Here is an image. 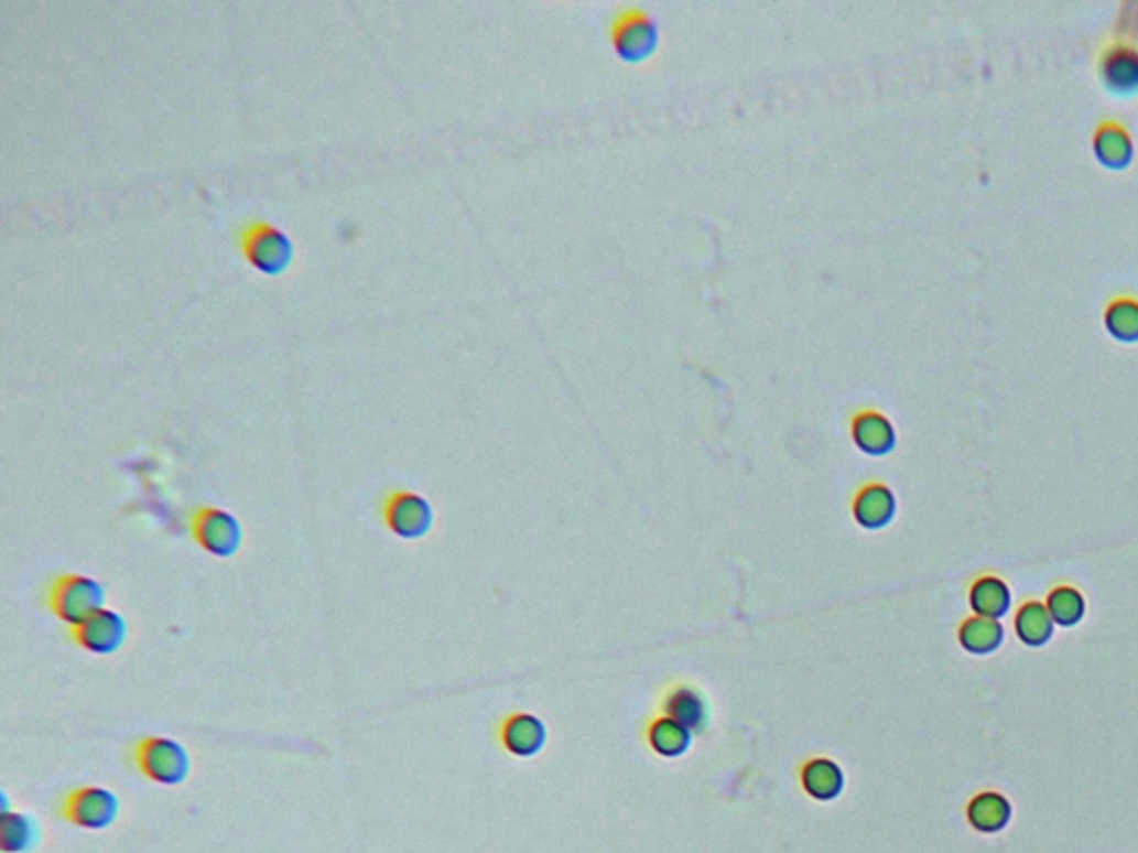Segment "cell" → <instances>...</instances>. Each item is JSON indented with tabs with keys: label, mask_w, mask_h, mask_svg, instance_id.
I'll use <instances>...</instances> for the list:
<instances>
[{
	"label": "cell",
	"mask_w": 1138,
	"mask_h": 853,
	"mask_svg": "<svg viewBox=\"0 0 1138 853\" xmlns=\"http://www.w3.org/2000/svg\"><path fill=\"white\" fill-rule=\"evenodd\" d=\"M130 758L134 769L150 782L163 787H178L189 778V752L174 738L148 736L132 745Z\"/></svg>",
	"instance_id": "cell-3"
},
{
	"label": "cell",
	"mask_w": 1138,
	"mask_h": 853,
	"mask_svg": "<svg viewBox=\"0 0 1138 853\" xmlns=\"http://www.w3.org/2000/svg\"><path fill=\"white\" fill-rule=\"evenodd\" d=\"M969 607L974 616L1000 620L1005 614H1009L1011 592L998 576H980L969 587Z\"/></svg>",
	"instance_id": "cell-13"
},
{
	"label": "cell",
	"mask_w": 1138,
	"mask_h": 853,
	"mask_svg": "<svg viewBox=\"0 0 1138 853\" xmlns=\"http://www.w3.org/2000/svg\"><path fill=\"white\" fill-rule=\"evenodd\" d=\"M1107 330L1120 341H1138V301L1116 299L1105 312Z\"/></svg>",
	"instance_id": "cell-23"
},
{
	"label": "cell",
	"mask_w": 1138,
	"mask_h": 853,
	"mask_svg": "<svg viewBox=\"0 0 1138 853\" xmlns=\"http://www.w3.org/2000/svg\"><path fill=\"white\" fill-rule=\"evenodd\" d=\"M548 732L541 719L532 714H514L500 727V743L510 754L519 758H530L539 754L545 745Z\"/></svg>",
	"instance_id": "cell-12"
},
{
	"label": "cell",
	"mask_w": 1138,
	"mask_h": 853,
	"mask_svg": "<svg viewBox=\"0 0 1138 853\" xmlns=\"http://www.w3.org/2000/svg\"><path fill=\"white\" fill-rule=\"evenodd\" d=\"M236 242L242 258L268 276L283 273L294 258L290 236L265 218H247L236 231Z\"/></svg>",
	"instance_id": "cell-1"
},
{
	"label": "cell",
	"mask_w": 1138,
	"mask_h": 853,
	"mask_svg": "<svg viewBox=\"0 0 1138 853\" xmlns=\"http://www.w3.org/2000/svg\"><path fill=\"white\" fill-rule=\"evenodd\" d=\"M58 813L65 822L87 829V831H102L111 827L120 816V798L96 785H80L69 789L58 805Z\"/></svg>",
	"instance_id": "cell-5"
},
{
	"label": "cell",
	"mask_w": 1138,
	"mask_h": 853,
	"mask_svg": "<svg viewBox=\"0 0 1138 853\" xmlns=\"http://www.w3.org/2000/svg\"><path fill=\"white\" fill-rule=\"evenodd\" d=\"M1103 83L1114 91H1131L1138 87V52L1129 45H1116L1105 52L1101 63Z\"/></svg>",
	"instance_id": "cell-15"
},
{
	"label": "cell",
	"mask_w": 1138,
	"mask_h": 853,
	"mask_svg": "<svg viewBox=\"0 0 1138 853\" xmlns=\"http://www.w3.org/2000/svg\"><path fill=\"white\" fill-rule=\"evenodd\" d=\"M1005 640V629L998 620L972 616L958 627V643L972 656H989Z\"/></svg>",
	"instance_id": "cell-17"
},
{
	"label": "cell",
	"mask_w": 1138,
	"mask_h": 853,
	"mask_svg": "<svg viewBox=\"0 0 1138 853\" xmlns=\"http://www.w3.org/2000/svg\"><path fill=\"white\" fill-rule=\"evenodd\" d=\"M1045 607H1048L1054 625H1059V627H1076L1085 618V612H1087L1085 596L1072 585L1054 587L1048 594Z\"/></svg>",
	"instance_id": "cell-22"
},
{
	"label": "cell",
	"mask_w": 1138,
	"mask_h": 853,
	"mask_svg": "<svg viewBox=\"0 0 1138 853\" xmlns=\"http://www.w3.org/2000/svg\"><path fill=\"white\" fill-rule=\"evenodd\" d=\"M3 813H0V851L3 853H32L41 844V824L34 816L12 811L8 807V793H3Z\"/></svg>",
	"instance_id": "cell-11"
},
{
	"label": "cell",
	"mask_w": 1138,
	"mask_h": 853,
	"mask_svg": "<svg viewBox=\"0 0 1138 853\" xmlns=\"http://www.w3.org/2000/svg\"><path fill=\"white\" fill-rule=\"evenodd\" d=\"M609 41L625 61H643L659 45L654 17L641 6H622L609 21Z\"/></svg>",
	"instance_id": "cell-4"
},
{
	"label": "cell",
	"mask_w": 1138,
	"mask_h": 853,
	"mask_svg": "<svg viewBox=\"0 0 1138 853\" xmlns=\"http://www.w3.org/2000/svg\"><path fill=\"white\" fill-rule=\"evenodd\" d=\"M1094 150L1101 163L1123 168L1131 159V138L1118 122H1103L1094 138Z\"/></svg>",
	"instance_id": "cell-20"
},
{
	"label": "cell",
	"mask_w": 1138,
	"mask_h": 853,
	"mask_svg": "<svg viewBox=\"0 0 1138 853\" xmlns=\"http://www.w3.org/2000/svg\"><path fill=\"white\" fill-rule=\"evenodd\" d=\"M705 714H707V706H705V700L701 698L698 691L690 689V687H681V689H674L668 700H665V716L676 721L679 725L687 727L690 732L694 730H701L703 723H705Z\"/></svg>",
	"instance_id": "cell-19"
},
{
	"label": "cell",
	"mask_w": 1138,
	"mask_h": 853,
	"mask_svg": "<svg viewBox=\"0 0 1138 853\" xmlns=\"http://www.w3.org/2000/svg\"><path fill=\"white\" fill-rule=\"evenodd\" d=\"M648 738H650L652 749H654L659 756H665V758H679V756H683V754L690 749L692 732H690L687 727L679 725L676 721H672V719L663 716V719H657V721L650 725Z\"/></svg>",
	"instance_id": "cell-21"
},
{
	"label": "cell",
	"mask_w": 1138,
	"mask_h": 853,
	"mask_svg": "<svg viewBox=\"0 0 1138 853\" xmlns=\"http://www.w3.org/2000/svg\"><path fill=\"white\" fill-rule=\"evenodd\" d=\"M105 587L85 574H58L45 590V605L67 627L80 625L105 609Z\"/></svg>",
	"instance_id": "cell-2"
},
{
	"label": "cell",
	"mask_w": 1138,
	"mask_h": 853,
	"mask_svg": "<svg viewBox=\"0 0 1138 853\" xmlns=\"http://www.w3.org/2000/svg\"><path fill=\"white\" fill-rule=\"evenodd\" d=\"M381 518L386 527L403 540H421L434 527V509L430 500L410 489H394L386 494Z\"/></svg>",
	"instance_id": "cell-7"
},
{
	"label": "cell",
	"mask_w": 1138,
	"mask_h": 853,
	"mask_svg": "<svg viewBox=\"0 0 1138 853\" xmlns=\"http://www.w3.org/2000/svg\"><path fill=\"white\" fill-rule=\"evenodd\" d=\"M192 540L214 558H231L242 544V525L227 509L203 505L189 514Z\"/></svg>",
	"instance_id": "cell-6"
},
{
	"label": "cell",
	"mask_w": 1138,
	"mask_h": 853,
	"mask_svg": "<svg viewBox=\"0 0 1138 853\" xmlns=\"http://www.w3.org/2000/svg\"><path fill=\"white\" fill-rule=\"evenodd\" d=\"M967 818L976 831L996 833L1009 822L1011 805L1005 796L996 791H983L974 796L967 805Z\"/></svg>",
	"instance_id": "cell-18"
},
{
	"label": "cell",
	"mask_w": 1138,
	"mask_h": 853,
	"mask_svg": "<svg viewBox=\"0 0 1138 853\" xmlns=\"http://www.w3.org/2000/svg\"><path fill=\"white\" fill-rule=\"evenodd\" d=\"M852 514L860 527L882 529L897 514V496L885 483H867L856 492Z\"/></svg>",
	"instance_id": "cell-10"
},
{
	"label": "cell",
	"mask_w": 1138,
	"mask_h": 853,
	"mask_svg": "<svg viewBox=\"0 0 1138 853\" xmlns=\"http://www.w3.org/2000/svg\"><path fill=\"white\" fill-rule=\"evenodd\" d=\"M1015 631L1026 647H1045L1054 636V620L1043 603L1030 601L1019 607Z\"/></svg>",
	"instance_id": "cell-16"
},
{
	"label": "cell",
	"mask_w": 1138,
	"mask_h": 853,
	"mask_svg": "<svg viewBox=\"0 0 1138 853\" xmlns=\"http://www.w3.org/2000/svg\"><path fill=\"white\" fill-rule=\"evenodd\" d=\"M849 434L858 450L869 456L890 454L897 445V430L892 420L874 407H860L849 420Z\"/></svg>",
	"instance_id": "cell-9"
},
{
	"label": "cell",
	"mask_w": 1138,
	"mask_h": 853,
	"mask_svg": "<svg viewBox=\"0 0 1138 853\" xmlns=\"http://www.w3.org/2000/svg\"><path fill=\"white\" fill-rule=\"evenodd\" d=\"M67 634L80 649L94 656H111L128 640V623L118 612L100 609L80 625L69 627Z\"/></svg>",
	"instance_id": "cell-8"
},
{
	"label": "cell",
	"mask_w": 1138,
	"mask_h": 853,
	"mask_svg": "<svg viewBox=\"0 0 1138 853\" xmlns=\"http://www.w3.org/2000/svg\"><path fill=\"white\" fill-rule=\"evenodd\" d=\"M803 789L821 802H830L838 798L845 789V774L843 769L830 760V758H814L810 760L801 771Z\"/></svg>",
	"instance_id": "cell-14"
}]
</instances>
